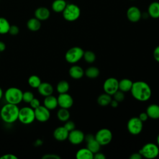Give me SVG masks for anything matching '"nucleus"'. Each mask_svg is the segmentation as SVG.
Wrapping results in <instances>:
<instances>
[{
    "label": "nucleus",
    "mask_w": 159,
    "mask_h": 159,
    "mask_svg": "<svg viewBox=\"0 0 159 159\" xmlns=\"http://www.w3.org/2000/svg\"><path fill=\"white\" fill-rule=\"evenodd\" d=\"M130 91L135 99L142 102L148 101L152 95V89L150 86L142 81L133 82Z\"/></svg>",
    "instance_id": "1"
},
{
    "label": "nucleus",
    "mask_w": 159,
    "mask_h": 159,
    "mask_svg": "<svg viewBox=\"0 0 159 159\" xmlns=\"http://www.w3.org/2000/svg\"><path fill=\"white\" fill-rule=\"evenodd\" d=\"M19 112L17 105L7 102L1 109L0 117L4 122L11 124L18 120Z\"/></svg>",
    "instance_id": "2"
},
{
    "label": "nucleus",
    "mask_w": 159,
    "mask_h": 159,
    "mask_svg": "<svg viewBox=\"0 0 159 159\" xmlns=\"http://www.w3.org/2000/svg\"><path fill=\"white\" fill-rule=\"evenodd\" d=\"M23 92L20 89L16 87H11L6 89L4 98L7 103L17 105L22 101Z\"/></svg>",
    "instance_id": "3"
},
{
    "label": "nucleus",
    "mask_w": 159,
    "mask_h": 159,
    "mask_svg": "<svg viewBox=\"0 0 159 159\" xmlns=\"http://www.w3.org/2000/svg\"><path fill=\"white\" fill-rule=\"evenodd\" d=\"M81 14V11L78 6L70 3L67 4L65 9L62 12L63 18L69 22H73L77 20Z\"/></svg>",
    "instance_id": "4"
},
{
    "label": "nucleus",
    "mask_w": 159,
    "mask_h": 159,
    "mask_svg": "<svg viewBox=\"0 0 159 159\" xmlns=\"http://www.w3.org/2000/svg\"><path fill=\"white\" fill-rule=\"evenodd\" d=\"M35 118L34 109L30 107L25 106L19 109L18 120L24 124H30L32 123Z\"/></svg>",
    "instance_id": "5"
},
{
    "label": "nucleus",
    "mask_w": 159,
    "mask_h": 159,
    "mask_svg": "<svg viewBox=\"0 0 159 159\" xmlns=\"http://www.w3.org/2000/svg\"><path fill=\"white\" fill-rule=\"evenodd\" d=\"M139 153L141 154L142 157L153 159L159 155V148L155 143H147L140 149Z\"/></svg>",
    "instance_id": "6"
},
{
    "label": "nucleus",
    "mask_w": 159,
    "mask_h": 159,
    "mask_svg": "<svg viewBox=\"0 0 159 159\" xmlns=\"http://www.w3.org/2000/svg\"><path fill=\"white\" fill-rule=\"evenodd\" d=\"M84 51L79 47H73L67 50L65 58L67 62L70 63H75L80 61L83 57Z\"/></svg>",
    "instance_id": "7"
},
{
    "label": "nucleus",
    "mask_w": 159,
    "mask_h": 159,
    "mask_svg": "<svg viewBox=\"0 0 159 159\" xmlns=\"http://www.w3.org/2000/svg\"><path fill=\"white\" fill-rule=\"evenodd\" d=\"M95 139L101 145V146L109 144L112 139V134L111 131L106 128L101 129L95 134Z\"/></svg>",
    "instance_id": "8"
},
{
    "label": "nucleus",
    "mask_w": 159,
    "mask_h": 159,
    "mask_svg": "<svg viewBox=\"0 0 159 159\" xmlns=\"http://www.w3.org/2000/svg\"><path fill=\"white\" fill-rule=\"evenodd\" d=\"M128 131L132 135L139 134L143 129V122L137 117L130 118L127 124Z\"/></svg>",
    "instance_id": "9"
},
{
    "label": "nucleus",
    "mask_w": 159,
    "mask_h": 159,
    "mask_svg": "<svg viewBox=\"0 0 159 159\" xmlns=\"http://www.w3.org/2000/svg\"><path fill=\"white\" fill-rule=\"evenodd\" d=\"M103 89L106 93L113 95L119 90V81L115 78H109L106 79L103 84Z\"/></svg>",
    "instance_id": "10"
},
{
    "label": "nucleus",
    "mask_w": 159,
    "mask_h": 159,
    "mask_svg": "<svg viewBox=\"0 0 159 159\" xmlns=\"http://www.w3.org/2000/svg\"><path fill=\"white\" fill-rule=\"evenodd\" d=\"M34 112L35 119L41 122H45L48 120L50 117V110L44 106H39L34 109Z\"/></svg>",
    "instance_id": "11"
},
{
    "label": "nucleus",
    "mask_w": 159,
    "mask_h": 159,
    "mask_svg": "<svg viewBox=\"0 0 159 159\" xmlns=\"http://www.w3.org/2000/svg\"><path fill=\"white\" fill-rule=\"evenodd\" d=\"M58 105L62 108L69 109L73 104V99L70 94L67 93H61L57 98Z\"/></svg>",
    "instance_id": "12"
},
{
    "label": "nucleus",
    "mask_w": 159,
    "mask_h": 159,
    "mask_svg": "<svg viewBox=\"0 0 159 159\" xmlns=\"http://www.w3.org/2000/svg\"><path fill=\"white\" fill-rule=\"evenodd\" d=\"M84 140L87 142L86 147L93 153L99 151L101 145L96 140L95 136L91 134H88L84 135Z\"/></svg>",
    "instance_id": "13"
},
{
    "label": "nucleus",
    "mask_w": 159,
    "mask_h": 159,
    "mask_svg": "<svg viewBox=\"0 0 159 159\" xmlns=\"http://www.w3.org/2000/svg\"><path fill=\"white\" fill-rule=\"evenodd\" d=\"M68 139L73 145H78L84 140V133L78 129H74L69 132Z\"/></svg>",
    "instance_id": "14"
},
{
    "label": "nucleus",
    "mask_w": 159,
    "mask_h": 159,
    "mask_svg": "<svg viewBox=\"0 0 159 159\" xmlns=\"http://www.w3.org/2000/svg\"><path fill=\"white\" fill-rule=\"evenodd\" d=\"M141 17V11L137 6H130L127 11V17L132 22H138Z\"/></svg>",
    "instance_id": "15"
},
{
    "label": "nucleus",
    "mask_w": 159,
    "mask_h": 159,
    "mask_svg": "<svg viewBox=\"0 0 159 159\" xmlns=\"http://www.w3.org/2000/svg\"><path fill=\"white\" fill-rule=\"evenodd\" d=\"M35 17L40 21L47 20L50 16V10L46 7H39L37 8L34 12Z\"/></svg>",
    "instance_id": "16"
},
{
    "label": "nucleus",
    "mask_w": 159,
    "mask_h": 159,
    "mask_svg": "<svg viewBox=\"0 0 159 159\" xmlns=\"http://www.w3.org/2000/svg\"><path fill=\"white\" fill-rule=\"evenodd\" d=\"M39 94L44 97L52 95L53 92V88L52 85L47 82H42L37 88Z\"/></svg>",
    "instance_id": "17"
},
{
    "label": "nucleus",
    "mask_w": 159,
    "mask_h": 159,
    "mask_svg": "<svg viewBox=\"0 0 159 159\" xmlns=\"http://www.w3.org/2000/svg\"><path fill=\"white\" fill-rule=\"evenodd\" d=\"M69 132L64 127L61 126L56 128L53 131V137L58 141H64L68 139Z\"/></svg>",
    "instance_id": "18"
},
{
    "label": "nucleus",
    "mask_w": 159,
    "mask_h": 159,
    "mask_svg": "<svg viewBox=\"0 0 159 159\" xmlns=\"http://www.w3.org/2000/svg\"><path fill=\"white\" fill-rule=\"evenodd\" d=\"M84 74L83 69L78 65H73L69 69V75L73 79H80Z\"/></svg>",
    "instance_id": "19"
},
{
    "label": "nucleus",
    "mask_w": 159,
    "mask_h": 159,
    "mask_svg": "<svg viewBox=\"0 0 159 159\" xmlns=\"http://www.w3.org/2000/svg\"><path fill=\"white\" fill-rule=\"evenodd\" d=\"M43 106L50 111L55 109L58 106L57 98L52 94L45 97L43 100Z\"/></svg>",
    "instance_id": "20"
},
{
    "label": "nucleus",
    "mask_w": 159,
    "mask_h": 159,
    "mask_svg": "<svg viewBox=\"0 0 159 159\" xmlns=\"http://www.w3.org/2000/svg\"><path fill=\"white\" fill-rule=\"evenodd\" d=\"M146 112L150 118L153 119H159V105L156 104H150L147 107Z\"/></svg>",
    "instance_id": "21"
},
{
    "label": "nucleus",
    "mask_w": 159,
    "mask_h": 159,
    "mask_svg": "<svg viewBox=\"0 0 159 159\" xmlns=\"http://www.w3.org/2000/svg\"><path fill=\"white\" fill-rule=\"evenodd\" d=\"M148 13L153 19L159 18V2H151L148 7Z\"/></svg>",
    "instance_id": "22"
},
{
    "label": "nucleus",
    "mask_w": 159,
    "mask_h": 159,
    "mask_svg": "<svg viewBox=\"0 0 159 159\" xmlns=\"http://www.w3.org/2000/svg\"><path fill=\"white\" fill-rule=\"evenodd\" d=\"M94 153L91 152L87 147L78 150L76 153L77 159H93Z\"/></svg>",
    "instance_id": "23"
},
{
    "label": "nucleus",
    "mask_w": 159,
    "mask_h": 159,
    "mask_svg": "<svg viewBox=\"0 0 159 159\" xmlns=\"http://www.w3.org/2000/svg\"><path fill=\"white\" fill-rule=\"evenodd\" d=\"M27 29L32 32H36L40 30L41 27V21L36 17H32L28 20L27 22Z\"/></svg>",
    "instance_id": "24"
},
{
    "label": "nucleus",
    "mask_w": 159,
    "mask_h": 159,
    "mask_svg": "<svg viewBox=\"0 0 159 159\" xmlns=\"http://www.w3.org/2000/svg\"><path fill=\"white\" fill-rule=\"evenodd\" d=\"M66 4L67 3L65 0H55L52 4V9L55 12H62Z\"/></svg>",
    "instance_id": "25"
},
{
    "label": "nucleus",
    "mask_w": 159,
    "mask_h": 159,
    "mask_svg": "<svg viewBox=\"0 0 159 159\" xmlns=\"http://www.w3.org/2000/svg\"><path fill=\"white\" fill-rule=\"evenodd\" d=\"M133 82L127 78H124L119 81V90L123 92H127L130 91Z\"/></svg>",
    "instance_id": "26"
},
{
    "label": "nucleus",
    "mask_w": 159,
    "mask_h": 159,
    "mask_svg": "<svg viewBox=\"0 0 159 159\" xmlns=\"http://www.w3.org/2000/svg\"><path fill=\"white\" fill-rule=\"evenodd\" d=\"M111 100H112V99H111V95L105 93L100 94L98 96L97 102L101 106H106L110 104Z\"/></svg>",
    "instance_id": "27"
},
{
    "label": "nucleus",
    "mask_w": 159,
    "mask_h": 159,
    "mask_svg": "<svg viewBox=\"0 0 159 159\" xmlns=\"http://www.w3.org/2000/svg\"><path fill=\"white\" fill-rule=\"evenodd\" d=\"M9 21L3 17H0V34H6L9 32L10 28Z\"/></svg>",
    "instance_id": "28"
},
{
    "label": "nucleus",
    "mask_w": 159,
    "mask_h": 159,
    "mask_svg": "<svg viewBox=\"0 0 159 159\" xmlns=\"http://www.w3.org/2000/svg\"><path fill=\"white\" fill-rule=\"evenodd\" d=\"M57 116L58 119L60 121L66 122L69 119V118L70 117V112L68 111V109L61 107L58 111Z\"/></svg>",
    "instance_id": "29"
},
{
    "label": "nucleus",
    "mask_w": 159,
    "mask_h": 159,
    "mask_svg": "<svg viewBox=\"0 0 159 159\" xmlns=\"http://www.w3.org/2000/svg\"><path fill=\"white\" fill-rule=\"evenodd\" d=\"M41 83L42 81L40 78L37 75H33L30 76L28 78V84L33 88H37Z\"/></svg>",
    "instance_id": "30"
},
{
    "label": "nucleus",
    "mask_w": 159,
    "mask_h": 159,
    "mask_svg": "<svg viewBox=\"0 0 159 159\" xmlns=\"http://www.w3.org/2000/svg\"><path fill=\"white\" fill-rule=\"evenodd\" d=\"M84 75L89 78H96L99 75V70L95 66H90L85 70Z\"/></svg>",
    "instance_id": "31"
},
{
    "label": "nucleus",
    "mask_w": 159,
    "mask_h": 159,
    "mask_svg": "<svg viewBox=\"0 0 159 159\" xmlns=\"http://www.w3.org/2000/svg\"><path fill=\"white\" fill-rule=\"evenodd\" d=\"M69 83L65 80H61L59 81L57 85V91L59 94L67 93L69 90Z\"/></svg>",
    "instance_id": "32"
},
{
    "label": "nucleus",
    "mask_w": 159,
    "mask_h": 159,
    "mask_svg": "<svg viewBox=\"0 0 159 159\" xmlns=\"http://www.w3.org/2000/svg\"><path fill=\"white\" fill-rule=\"evenodd\" d=\"M84 59V60L89 63H93L95 60H96V55L94 52H93L92 51H86L84 52V54H83V57Z\"/></svg>",
    "instance_id": "33"
},
{
    "label": "nucleus",
    "mask_w": 159,
    "mask_h": 159,
    "mask_svg": "<svg viewBox=\"0 0 159 159\" xmlns=\"http://www.w3.org/2000/svg\"><path fill=\"white\" fill-rule=\"evenodd\" d=\"M34 98V94L30 91H25L22 94V101L26 103H29Z\"/></svg>",
    "instance_id": "34"
},
{
    "label": "nucleus",
    "mask_w": 159,
    "mask_h": 159,
    "mask_svg": "<svg viewBox=\"0 0 159 159\" xmlns=\"http://www.w3.org/2000/svg\"><path fill=\"white\" fill-rule=\"evenodd\" d=\"M114 98L115 100H116L118 102H121L122 101H124V98H125V96L124 94V92L120 91V90H117L114 94Z\"/></svg>",
    "instance_id": "35"
},
{
    "label": "nucleus",
    "mask_w": 159,
    "mask_h": 159,
    "mask_svg": "<svg viewBox=\"0 0 159 159\" xmlns=\"http://www.w3.org/2000/svg\"><path fill=\"white\" fill-rule=\"evenodd\" d=\"M63 126L68 132H70L75 129V124L71 120H68L67 121H66V122Z\"/></svg>",
    "instance_id": "36"
},
{
    "label": "nucleus",
    "mask_w": 159,
    "mask_h": 159,
    "mask_svg": "<svg viewBox=\"0 0 159 159\" xmlns=\"http://www.w3.org/2000/svg\"><path fill=\"white\" fill-rule=\"evenodd\" d=\"M19 28L18 27V26L16 25H12L10 26L9 32H8L9 34H10V35H16L19 34Z\"/></svg>",
    "instance_id": "37"
},
{
    "label": "nucleus",
    "mask_w": 159,
    "mask_h": 159,
    "mask_svg": "<svg viewBox=\"0 0 159 159\" xmlns=\"http://www.w3.org/2000/svg\"><path fill=\"white\" fill-rule=\"evenodd\" d=\"M30 104V107H32V109H36L37 107H38L39 106H40V101L36 98H34L32 101L29 102Z\"/></svg>",
    "instance_id": "38"
},
{
    "label": "nucleus",
    "mask_w": 159,
    "mask_h": 159,
    "mask_svg": "<svg viewBox=\"0 0 159 159\" xmlns=\"http://www.w3.org/2000/svg\"><path fill=\"white\" fill-rule=\"evenodd\" d=\"M42 159H60L61 157L57 154L53 153H48L43 155L42 157Z\"/></svg>",
    "instance_id": "39"
},
{
    "label": "nucleus",
    "mask_w": 159,
    "mask_h": 159,
    "mask_svg": "<svg viewBox=\"0 0 159 159\" xmlns=\"http://www.w3.org/2000/svg\"><path fill=\"white\" fill-rule=\"evenodd\" d=\"M153 57L157 61L159 62V45L155 47L153 50Z\"/></svg>",
    "instance_id": "40"
},
{
    "label": "nucleus",
    "mask_w": 159,
    "mask_h": 159,
    "mask_svg": "<svg viewBox=\"0 0 159 159\" xmlns=\"http://www.w3.org/2000/svg\"><path fill=\"white\" fill-rule=\"evenodd\" d=\"M93 158L94 159H105L106 158V156L104 155V153L98 152L94 153Z\"/></svg>",
    "instance_id": "41"
},
{
    "label": "nucleus",
    "mask_w": 159,
    "mask_h": 159,
    "mask_svg": "<svg viewBox=\"0 0 159 159\" xmlns=\"http://www.w3.org/2000/svg\"><path fill=\"white\" fill-rule=\"evenodd\" d=\"M0 159H17V157L13 154H6L0 157Z\"/></svg>",
    "instance_id": "42"
},
{
    "label": "nucleus",
    "mask_w": 159,
    "mask_h": 159,
    "mask_svg": "<svg viewBox=\"0 0 159 159\" xmlns=\"http://www.w3.org/2000/svg\"><path fill=\"white\" fill-rule=\"evenodd\" d=\"M142 158V156L139 153V152L133 153L130 156V159H141Z\"/></svg>",
    "instance_id": "43"
},
{
    "label": "nucleus",
    "mask_w": 159,
    "mask_h": 159,
    "mask_svg": "<svg viewBox=\"0 0 159 159\" xmlns=\"http://www.w3.org/2000/svg\"><path fill=\"white\" fill-rule=\"evenodd\" d=\"M138 117H139L142 122H145V121H146V120L148 119V116L147 112H142V113H140V114H139V116Z\"/></svg>",
    "instance_id": "44"
},
{
    "label": "nucleus",
    "mask_w": 159,
    "mask_h": 159,
    "mask_svg": "<svg viewBox=\"0 0 159 159\" xmlns=\"http://www.w3.org/2000/svg\"><path fill=\"white\" fill-rule=\"evenodd\" d=\"M6 44L2 41H0V52H3L6 49Z\"/></svg>",
    "instance_id": "45"
},
{
    "label": "nucleus",
    "mask_w": 159,
    "mask_h": 159,
    "mask_svg": "<svg viewBox=\"0 0 159 159\" xmlns=\"http://www.w3.org/2000/svg\"><path fill=\"white\" fill-rule=\"evenodd\" d=\"M110 104L112 107H116L118 106V102L115 99L111 100V101L110 102Z\"/></svg>",
    "instance_id": "46"
},
{
    "label": "nucleus",
    "mask_w": 159,
    "mask_h": 159,
    "mask_svg": "<svg viewBox=\"0 0 159 159\" xmlns=\"http://www.w3.org/2000/svg\"><path fill=\"white\" fill-rule=\"evenodd\" d=\"M2 96H3V91H2V89H1V88H0V100L1 99Z\"/></svg>",
    "instance_id": "47"
},
{
    "label": "nucleus",
    "mask_w": 159,
    "mask_h": 159,
    "mask_svg": "<svg viewBox=\"0 0 159 159\" xmlns=\"http://www.w3.org/2000/svg\"><path fill=\"white\" fill-rule=\"evenodd\" d=\"M157 142L158 145L159 146V134L157 135Z\"/></svg>",
    "instance_id": "48"
},
{
    "label": "nucleus",
    "mask_w": 159,
    "mask_h": 159,
    "mask_svg": "<svg viewBox=\"0 0 159 159\" xmlns=\"http://www.w3.org/2000/svg\"><path fill=\"white\" fill-rule=\"evenodd\" d=\"M130 1H134V0H130Z\"/></svg>",
    "instance_id": "49"
}]
</instances>
